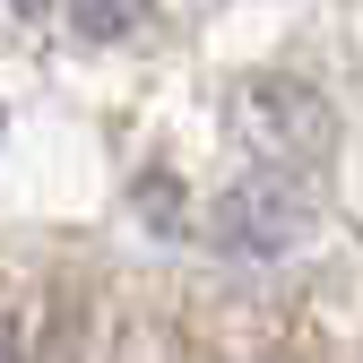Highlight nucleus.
<instances>
[{
    "label": "nucleus",
    "mask_w": 363,
    "mask_h": 363,
    "mask_svg": "<svg viewBox=\"0 0 363 363\" xmlns=\"http://www.w3.org/2000/svg\"><path fill=\"white\" fill-rule=\"evenodd\" d=\"M18 9H43V0H18Z\"/></svg>",
    "instance_id": "obj_4"
},
{
    "label": "nucleus",
    "mask_w": 363,
    "mask_h": 363,
    "mask_svg": "<svg viewBox=\"0 0 363 363\" xmlns=\"http://www.w3.org/2000/svg\"><path fill=\"white\" fill-rule=\"evenodd\" d=\"M78 18H86V35H121L139 18V0H78Z\"/></svg>",
    "instance_id": "obj_2"
},
{
    "label": "nucleus",
    "mask_w": 363,
    "mask_h": 363,
    "mask_svg": "<svg viewBox=\"0 0 363 363\" xmlns=\"http://www.w3.org/2000/svg\"><path fill=\"white\" fill-rule=\"evenodd\" d=\"M0 363H26V346H18V337H9V329H0Z\"/></svg>",
    "instance_id": "obj_3"
},
{
    "label": "nucleus",
    "mask_w": 363,
    "mask_h": 363,
    "mask_svg": "<svg viewBox=\"0 0 363 363\" xmlns=\"http://www.w3.org/2000/svg\"><path fill=\"white\" fill-rule=\"evenodd\" d=\"M216 225H225V251H286L303 234V199L277 191V182H251L216 208Z\"/></svg>",
    "instance_id": "obj_1"
}]
</instances>
